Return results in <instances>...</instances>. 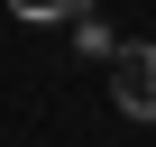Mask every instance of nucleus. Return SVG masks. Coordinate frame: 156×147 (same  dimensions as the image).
I'll list each match as a JSON object with an SVG mask.
<instances>
[{
  "mask_svg": "<svg viewBox=\"0 0 156 147\" xmlns=\"http://www.w3.org/2000/svg\"><path fill=\"white\" fill-rule=\"evenodd\" d=\"M110 101H119L129 120H156V46H147V37L110 55Z\"/></svg>",
  "mask_w": 156,
  "mask_h": 147,
  "instance_id": "1",
  "label": "nucleus"
},
{
  "mask_svg": "<svg viewBox=\"0 0 156 147\" xmlns=\"http://www.w3.org/2000/svg\"><path fill=\"white\" fill-rule=\"evenodd\" d=\"M9 19H28V28H73V19H92V0H9Z\"/></svg>",
  "mask_w": 156,
  "mask_h": 147,
  "instance_id": "2",
  "label": "nucleus"
},
{
  "mask_svg": "<svg viewBox=\"0 0 156 147\" xmlns=\"http://www.w3.org/2000/svg\"><path fill=\"white\" fill-rule=\"evenodd\" d=\"M73 46H83V55H101V64H110V55H119V46H110V28H101V19H73Z\"/></svg>",
  "mask_w": 156,
  "mask_h": 147,
  "instance_id": "3",
  "label": "nucleus"
}]
</instances>
